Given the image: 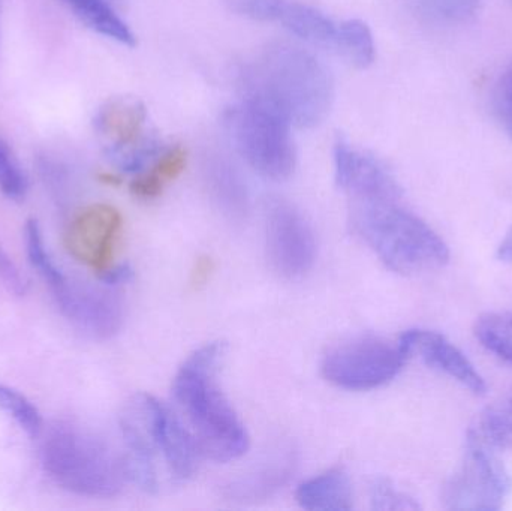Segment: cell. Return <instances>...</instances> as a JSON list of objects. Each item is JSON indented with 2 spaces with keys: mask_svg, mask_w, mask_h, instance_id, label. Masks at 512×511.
Wrapping results in <instances>:
<instances>
[{
  "mask_svg": "<svg viewBox=\"0 0 512 511\" xmlns=\"http://www.w3.org/2000/svg\"><path fill=\"white\" fill-rule=\"evenodd\" d=\"M30 264L50 290L60 312L77 329L93 338L107 339L122 327L123 308L110 291L92 287L66 275L45 248L38 222L30 219L24 228Z\"/></svg>",
  "mask_w": 512,
  "mask_h": 511,
  "instance_id": "6",
  "label": "cell"
},
{
  "mask_svg": "<svg viewBox=\"0 0 512 511\" xmlns=\"http://www.w3.org/2000/svg\"><path fill=\"white\" fill-rule=\"evenodd\" d=\"M225 125L237 152L261 176L285 180L294 173L291 122L261 99L242 96L225 114Z\"/></svg>",
  "mask_w": 512,
  "mask_h": 511,
  "instance_id": "7",
  "label": "cell"
},
{
  "mask_svg": "<svg viewBox=\"0 0 512 511\" xmlns=\"http://www.w3.org/2000/svg\"><path fill=\"white\" fill-rule=\"evenodd\" d=\"M511 492L512 477L498 450L468 431L462 461L442 492L444 506L448 510L498 511Z\"/></svg>",
  "mask_w": 512,
  "mask_h": 511,
  "instance_id": "8",
  "label": "cell"
},
{
  "mask_svg": "<svg viewBox=\"0 0 512 511\" xmlns=\"http://www.w3.org/2000/svg\"><path fill=\"white\" fill-rule=\"evenodd\" d=\"M336 182L351 203L400 201L402 188L390 170L363 150L339 141L334 147Z\"/></svg>",
  "mask_w": 512,
  "mask_h": 511,
  "instance_id": "13",
  "label": "cell"
},
{
  "mask_svg": "<svg viewBox=\"0 0 512 511\" xmlns=\"http://www.w3.org/2000/svg\"><path fill=\"white\" fill-rule=\"evenodd\" d=\"M507 2L512 6V0H507Z\"/></svg>",
  "mask_w": 512,
  "mask_h": 511,
  "instance_id": "32",
  "label": "cell"
},
{
  "mask_svg": "<svg viewBox=\"0 0 512 511\" xmlns=\"http://www.w3.org/2000/svg\"><path fill=\"white\" fill-rule=\"evenodd\" d=\"M399 342L409 357H420L429 368L448 375L474 395H486V381L468 356L447 336L435 330L411 329L402 333Z\"/></svg>",
  "mask_w": 512,
  "mask_h": 511,
  "instance_id": "14",
  "label": "cell"
},
{
  "mask_svg": "<svg viewBox=\"0 0 512 511\" xmlns=\"http://www.w3.org/2000/svg\"><path fill=\"white\" fill-rule=\"evenodd\" d=\"M0 191L12 201H21L27 194V177L8 144L0 140Z\"/></svg>",
  "mask_w": 512,
  "mask_h": 511,
  "instance_id": "26",
  "label": "cell"
},
{
  "mask_svg": "<svg viewBox=\"0 0 512 511\" xmlns=\"http://www.w3.org/2000/svg\"><path fill=\"white\" fill-rule=\"evenodd\" d=\"M0 410L11 417L27 437L36 438L41 435L44 426L41 414L23 393L0 384Z\"/></svg>",
  "mask_w": 512,
  "mask_h": 511,
  "instance_id": "25",
  "label": "cell"
},
{
  "mask_svg": "<svg viewBox=\"0 0 512 511\" xmlns=\"http://www.w3.org/2000/svg\"><path fill=\"white\" fill-rule=\"evenodd\" d=\"M267 249L271 266L283 278H301L315 263V233L303 213L286 201L268 206Z\"/></svg>",
  "mask_w": 512,
  "mask_h": 511,
  "instance_id": "11",
  "label": "cell"
},
{
  "mask_svg": "<svg viewBox=\"0 0 512 511\" xmlns=\"http://www.w3.org/2000/svg\"><path fill=\"white\" fill-rule=\"evenodd\" d=\"M0 272H2L3 278H5L9 285H12L14 290L21 287V279L17 269L12 266V263L9 264V261L3 258L2 255H0Z\"/></svg>",
  "mask_w": 512,
  "mask_h": 511,
  "instance_id": "29",
  "label": "cell"
},
{
  "mask_svg": "<svg viewBox=\"0 0 512 511\" xmlns=\"http://www.w3.org/2000/svg\"><path fill=\"white\" fill-rule=\"evenodd\" d=\"M370 501L375 510H420L415 498L399 491L387 479H378L370 485Z\"/></svg>",
  "mask_w": 512,
  "mask_h": 511,
  "instance_id": "27",
  "label": "cell"
},
{
  "mask_svg": "<svg viewBox=\"0 0 512 511\" xmlns=\"http://www.w3.org/2000/svg\"><path fill=\"white\" fill-rule=\"evenodd\" d=\"M128 479L147 492L179 485L197 471L201 455L176 414L153 396H132L120 414Z\"/></svg>",
  "mask_w": 512,
  "mask_h": 511,
  "instance_id": "1",
  "label": "cell"
},
{
  "mask_svg": "<svg viewBox=\"0 0 512 511\" xmlns=\"http://www.w3.org/2000/svg\"><path fill=\"white\" fill-rule=\"evenodd\" d=\"M243 96L279 110L292 126L313 128L330 111L333 84L327 69L303 48L274 44L240 72Z\"/></svg>",
  "mask_w": 512,
  "mask_h": 511,
  "instance_id": "3",
  "label": "cell"
},
{
  "mask_svg": "<svg viewBox=\"0 0 512 511\" xmlns=\"http://www.w3.org/2000/svg\"><path fill=\"white\" fill-rule=\"evenodd\" d=\"M336 51L357 68L363 69L372 65L375 60L376 48L369 26L361 20H348L340 23Z\"/></svg>",
  "mask_w": 512,
  "mask_h": 511,
  "instance_id": "23",
  "label": "cell"
},
{
  "mask_svg": "<svg viewBox=\"0 0 512 511\" xmlns=\"http://www.w3.org/2000/svg\"><path fill=\"white\" fill-rule=\"evenodd\" d=\"M212 270V260H210V258H201V260L197 261V266H195V270L192 272V282H194V284H203V282L209 278Z\"/></svg>",
  "mask_w": 512,
  "mask_h": 511,
  "instance_id": "30",
  "label": "cell"
},
{
  "mask_svg": "<svg viewBox=\"0 0 512 511\" xmlns=\"http://www.w3.org/2000/svg\"><path fill=\"white\" fill-rule=\"evenodd\" d=\"M498 258L502 263H512V225L499 245Z\"/></svg>",
  "mask_w": 512,
  "mask_h": 511,
  "instance_id": "31",
  "label": "cell"
},
{
  "mask_svg": "<svg viewBox=\"0 0 512 511\" xmlns=\"http://www.w3.org/2000/svg\"><path fill=\"white\" fill-rule=\"evenodd\" d=\"M297 452L292 447L274 450L261 465L225 486V497L234 503H258L283 488L297 470Z\"/></svg>",
  "mask_w": 512,
  "mask_h": 511,
  "instance_id": "15",
  "label": "cell"
},
{
  "mask_svg": "<svg viewBox=\"0 0 512 511\" xmlns=\"http://www.w3.org/2000/svg\"><path fill=\"white\" fill-rule=\"evenodd\" d=\"M297 501L306 510H351L354 507L351 480L345 471H327L300 485Z\"/></svg>",
  "mask_w": 512,
  "mask_h": 511,
  "instance_id": "18",
  "label": "cell"
},
{
  "mask_svg": "<svg viewBox=\"0 0 512 511\" xmlns=\"http://www.w3.org/2000/svg\"><path fill=\"white\" fill-rule=\"evenodd\" d=\"M469 431L495 450L512 449V404L493 405L478 416Z\"/></svg>",
  "mask_w": 512,
  "mask_h": 511,
  "instance_id": "24",
  "label": "cell"
},
{
  "mask_svg": "<svg viewBox=\"0 0 512 511\" xmlns=\"http://www.w3.org/2000/svg\"><path fill=\"white\" fill-rule=\"evenodd\" d=\"M204 183L219 212L234 222L248 215L249 195L239 171L224 156L209 155L203 165Z\"/></svg>",
  "mask_w": 512,
  "mask_h": 511,
  "instance_id": "17",
  "label": "cell"
},
{
  "mask_svg": "<svg viewBox=\"0 0 512 511\" xmlns=\"http://www.w3.org/2000/svg\"><path fill=\"white\" fill-rule=\"evenodd\" d=\"M510 402H511V404H512V399H511V401H510Z\"/></svg>",
  "mask_w": 512,
  "mask_h": 511,
  "instance_id": "34",
  "label": "cell"
},
{
  "mask_svg": "<svg viewBox=\"0 0 512 511\" xmlns=\"http://www.w3.org/2000/svg\"><path fill=\"white\" fill-rule=\"evenodd\" d=\"M111 2H113V3H114V2H116V0H111Z\"/></svg>",
  "mask_w": 512,
  "mask_h": 511,
  "instance_id": "33",
  "label": "cell"
},
{
  "mask_svg": "<svg viewBox=\"0 0 512 511\" xmlns=\"http://www.w3.org/2000/svg\"><path fill=\"white\" fill-rule=\"evenodd\" d=\"M224 354L222 342L203 345L183 362L173 383L185 428L201 455L218 462L239 459L249 447L248 432L218 381Z\"/></svg>",
  "mask_w": 512,
  "mask_h": 511,
  "instance_id": "2",
  "label": "cell"
},
{
  "mask_svg": "<svg viewBox=\"0 0 512 511\" xmlns=\"http://www.w3.org/2000/svg\"><path fill=\"white\" fill-rule=\"evenodd\" d=\"M146 122V105L140 99L119 96L108 99L99 108L95 116V129L107 140V150L123 149L140 143L149 135Z\"/></svg>",
  "mask_w": 512,
  "mask_h": 511,
  "instance_id": "16",
  "label": "cell"
},
{
  "mask_svg": "<svg viewBox=\"0 0 512 511\" xmlns=\"http://www.w3.org/2000/svg\"><path fill=\"white\" fill-rule=\"evenodd\" d=\"M41 464L51 482L80 497H116L128 480L123 455L78 423L57 422L48 429Z\"/></svg>",
  "mask_w": 512,
  "mask_h": 511,
  "instance_id": "5",
  "label": "cell"
},
{
  "mask_svg": "<svg viewBox=\"0 0 512 511\" xmlns=\"http://www.w3.org/2000/svg\"><path fill=\"white\" fill-rule=\"evenodd\" d=\"M493 110L504 131L512 138V69H508L496 81Z\"/></svg>",
  "mask_w": 512,
  "mask_h": 511,
  "instance_id": "28",
  "label": "cell"
},
{
  "mask_svg": "<svg viewBox=\"0 0 512 511\" xmlns=\"http://www.w3.org/2000/svg\"><path fill=\"white\" fill-rule=\"evenodd\" d=\"M72 12L93 32L134 47L135 35L122 20L111 0H63Z\"/></svg>",
  "mask_w": 512,
  "mask_h": 511,
  "instance_id": "20",
  "label": "cell"
},
{
  "mask_svg": "<svg viewBox=\"0 0 512 511\" xmlns=\"http://www.w3.org/2000/svg\"><path fill=\"white\" fill-rule=\"evenodd\" d=\"M351 206L355 233L393 272L421 275L444 269L450 261L445 240L400 201H369Z\"/></svg>",
  "mask_w": 512,
  "mask_h": 511,
  "instance_id": "4",
  "label": "cell"
},
{
  "mask_svg": "<svg viewBox=\"0 0 512 511\" xmlns=\"http://www.w3.org/2000/svg\"><path fill=\"white\" fill-rule=\"evenodd\" d=\"M474 335L489 353L512 366V312H486L474 324Z\"/></svg>",
  "mask_w": 512,
  "mask_h": 511,
  "instance_id": "22",
  "label": "cell"
},
{
  "mask_svg": "<svg viewBox=\"0 0 512 511\" xmlns=\"http://www.w3.org/2000/svg\"><path fill=\"white\" fill-rule=\"evenodd\" d=\"M123 219L110 204H90L75 213L65 233L66 251L78 263L102 278L116 264L117 243Z\"/></svg>",
  "mask_w": 512,
  "mask_h": 511,
  "instance_id": "10",
  "label": "cell"
},
{
  "mask_svg": "<svg viewBox=\"0 0 512 511\" xmlns=\"http://www.w3.org/2000/svg\"><path fill=\"white\" fill-rule=\"evenodd\" d=\"M186 164L188 152L185 147L165 146L146 170L135 174L129 186L132 195L146 201L161 197L165 188L185 171Z\"/></svg>",
  "mask_w": 512,
  "mask_h": 511,
  "instance_id": "19",
  "label": "cell"
},
{
  "mask_svg": "<svg viewBox=\"0 0 512 511\" xmlns=\"http://www.w3.org/2000/svg\"><path fill=\"white\" fill-rule=\"evenodd\" d=\"M418 20L439 29H456L472 23L483 0H406Z\"/></svg>",
  "mask_w": 512,
  "mask_h": 511,
  "instance_id": "21",
  "label": "cell"
},
{
  "mask_svg": "<svg viewBox=\"0 0 512 511\" xmlns=\"http://www.w3.org/2000/svg\"><path fill=\"white\" fill-rule=\"evenodd\" d=\"M409 359L400 342L360 336L331 348L322 360L328 383L352 392H367L391 383Z\"/></svg>",
  "mask_w": 512,
  "mask_h": 511,
  "instance_id": "9",
  "label": "cell"
},
{
  "mask_svg": "<svg viewBox=\"0 0 512 511\" xmlns=\"http://www.w3.org/2000/svg\"><path fill=\"white\" fill-rule=\"evenodd\" d=\"M230 11L243 17L276 23L304 41L336 50L340 23L312 6L294 0H224Z\"/></svg>",
  "mask_w": 512,
  "mask_h": 511,
  "instance_id": "12",
  "label": "cell"
}]
</instances>
